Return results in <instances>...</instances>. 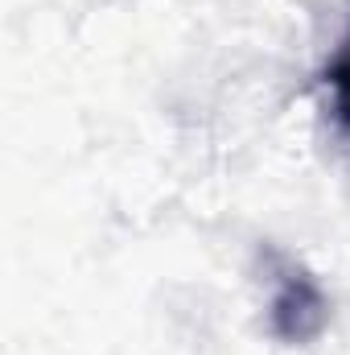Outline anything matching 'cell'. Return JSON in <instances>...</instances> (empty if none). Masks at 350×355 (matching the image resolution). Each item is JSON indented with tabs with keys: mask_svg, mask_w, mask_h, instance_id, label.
I'll return each mask as SVG.
<instances>
[{
	"mask_svg": "<svg viewBox=\"0 0 350 355\" xmlns=\"http://www.w3.org/2000/svg\"><path fill=\"white\" fill-rule=\"evenodd\" d=\"M330 306L305 272H288L272 297V331L284 343H309L326 331Z\"/></svg>",
	"mask_w": 350,
	"mask_h": 355,
	"instance_id": "1",
	"label": "cell"
},
{
	"mask_svg": "<svg viewBox=\"0 0 350 355\" xmlns=\"http://www.w3.org/2000/svg\"><path fill=\"white\" fill-rule=\"evenodd\" d=\"M326 83L334 87V107H338L342 124L350 128V37L342 42V50L334 54V62L326 67Z\"/></svg>",
	"mask_w": 350,
	"mask_h": 355,
	"instance_id": "2",
	"label": "cell"
}]
</instances>
